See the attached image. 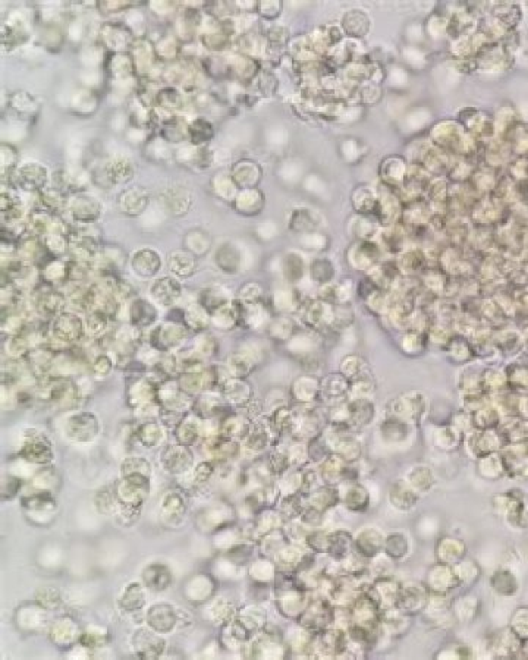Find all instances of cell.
Listing matches in <instances>:
<instances>
[{"mask_svg": "<svg viewBox=\"0 0 528 660\" xmlns=\"http://www.w3.org/2000/svg\"><path fill=\"white\" fill-rule=\"evenodd\" d=\"M100 430L102 427L97 415L85 411L71 414L64 423L65 437L75 443L94 442L100 435Z\"/></svg>", "mask_w": 528, "mask_h": 660, "instance_id": "cell-1", "label": "cell"}, {"mask_svg": "<svg viewBox=\"0 0 528 660\" xmlns=\"http://www.w3.org/2000/svg\"><path fill=\"white\" fill-rule=\"evenodd\" d=\"M19 458L33 465L46 467L55 460L53 445L50 439L40 431H30L24 436L19 449Z\"/></svg>", "mask_w": 528, "mask_h": 660, "instance_id": "cell-2", "label": "cell"}, {"mask_svg": "<svg viewBox=\"0 0 528 660\" xmlns=\"http://www.w3.org/2000/svg\"><path fill=\"white\" fill-rule=\"evenodd\" d=\"M188 329L185 324L176 322H166L156 326L150 333L148 344L161 354H169L178 349L188 338Z\"/></svg>", "mask_w": 528, "mask_h": 660, "instance_id": "cell-3", "label": "cell"}, {"mask_svg": "<svg viewBox=\"0 0 528 660\" xmlns=\"http://www.w3.org/2000/svg\"><path fill=\"white\" fill-rule=\"evenodd\" d=\"M160 464L168 474L182 477L191 471L194 465V455L190 448L176 442L173 445L163 448L160 453Z\"/></svg>", "mask_w": 528, "mask_h": 660, "instance_id": "cell-4", "label": "cell"}, {"mask_svg": "<svg viewBox=\"0 0 528 660\" xmlns=\"http://www.w3.org/2000/svg\"><path fill=\"white\" fill-rule=\"evenodd\" d=\"M231 405L225 401L222 393L216 390L203 392L195 397L193 401L191 412H194L201 420H222L225 415L231 412Z\"/></svg>", "mask_w": 528, "mask_h": 660, "instance_id": "cell-5", "label": "cell"}, {"mask_svg": "<svg viewBox=\"0 0 528 660\" xmlns=\"http://www.w3.org/2000/svg\"><path fill=\"white\" fill-rule=\"evenodd\" d=\"M427 408H429V402L423 392H411L407 393L402 398L396 399L392 403L394 415L404 418V420L417 424L421 418L425 415Z\"/></svg>", "mask_w": 528, "mask_h": 660, "instance_id": "cell-6", "label": "cell"}, {"mask_svg": "<svg viewBox=\"0 0 528 660\" xmlns=\"http://www.w3.org/2000/svg\"><path fill=\"white\" fill-rule=\"evenodd\" d=\"M53 339L62 342L64 345H71V344H77L85 333V326L81 319H78L77 315L64 313L56 317L55 324H53Z\"/></svg>", "mask_w": 528, "mask_h": 660, "instance_id": "cell-7", "label": "cell"}, {"mask_svg": "<svg viewBox=\"0 0 528 660\" xmlns=\"http://www.w3.org/2000/svg\"><path fill=\"white\" fill-rule=\"evenodd\" d=\"M157 388L159 385L152 377H138L132 380L127 390V399L130 407L134 411L144 405L157 402Z\"/></svg>", "mask_w": 528, "mask_h": 660, "instance_id": "cell-8", "label": "cell"}, {"mask_svg": "<svg viewBox=\"0 0 528 660\" xmlns=\"http://www.w3.org/2000/svg\"><path fill=\"white\" fill-rule=\"evenodd\" d=\"M411 424L412 423L404 420V418H399L396 415L387 418V420H385L379 427L380 439L386 443V445L399 446L402 445V443L408 442L411 436Z\"/></svg>", "mask_w": 528, "mask_h": 660, "instance_id": "cell-9", "label": "cell"}, {"mask_svg": "<svg viewBox=\"0 0 528 660\" xmlns=\"http://www.w3.org/2000/svg\"><path fill=\"white\" fill-rule=\"evenodd\" d=\"M273 436H278L274 433V430L272 428L269 418L267 420H258L253 423V427H251L248 436L243 440L244 446L248 451L253 452H261L264 449H267L272 445Z\"/></svg>", "mask_w": 528, "mask_h": 660, "instance_id": "cell-10", "label": "cell"}, {"mask_svg": "<svg viewBox=\"0 0 528 660\" xmlns=\"http://www.w3.org/2000/svg\"><path fill=\"white\" fill-rule=\"evenodd\" d=\"M251 427H253V420L241 412L231 411L220 420V435L240 442L248 436Z\"/></svg>", "mask_w": 528, "mask_h": 660, "instance_id": "cell-11", "label": "cell"}, {"mask_svg": "<svg viewBox=\"0 0 528 660\" xmlns=\"http://www.w3.org/2000/svg\"><path fill=\"white\" fill-rule=\"evenodd\" d=\"M349 392V379L342 376L341 373L331 374L324 377L320 382V398L324 402L339 403L344 402L348 398Z\"/></svg>", "mask_w": 528, "mask_h": 660, "instance_id": "cell-12", "label": "cell"}, {"mask_svg": "<svg viewBox=\"0 0 528 660\" xmlns=\"http://www.w3.org/2000/svg\"><path fill=\"white\" fill-rule=\"evenodd\" d=\"M175 439L181 445H185L188 448H191L200 442V439H203L201 436V418L197 417L194 412L186 414L182 422L173 428Z\"/></svg>", "mask_w": 528, "mask_h": 660, "instance_id": "cell-13", "label": "cell"}, {"mask_svg": "<svg viewBox=\"0 0 528 660\" xmlns=\"http://www.w3.org/2000/svg\"><path fill=\"white\" fill-rule=\"evenodd\" d=\"M219 392L226 402L229 405H235V408L253 399V389H251V385L245 379L231 377Z\"/></svg>", "mask_w": 528, "mask_h": 660, "instance_id": "cell-14", "label": "cell"}, {"mask_svg": "<svg viewBox=\"0 0 528 660\" xmlns=\"http://www.w3.org/2000/svg\"><path fill=\"white\" fill-rule=\"evenodd\" d=\"M134 439L146 449L157 448L165 442V427L157 422L148 420L134 430Z\"/></svg>", "mask_w": 528, "mask_h": 660, "instance_id": "cell-15", "label": "cell"}, {"mask_svg": "<svg viewBox=\"0 0 528 660\" xmlns=\"http://www.w3.org/2000/svg\"><path fill=\"white\" fill-rule=\"evenodd\" d=\"M147 620L148 625L157 632H169L178 624V614L172 606L157 605L150 609Z\"/></svg>", "mask_w": 528, "mask_h": 660, "instance_id": "cell-16", "label": "cell"}, {"mask_svg": "<svg viewBox=\"0 0 528 660\" xmlns=\"http://www.w3.org/2000/svg\"><path fill=\"white\" fill-rule=\"evenodd\" d=\"M339 498L344 501L346 507L354 511L360 510H366V505L370 499L369 490L364 487L362 485H358L357 481H345V483L341 485L339 487Z\"/></svg>", "mask_w": 528, "mask_h": 660, "instance_id": "cell-17", "label": "cell"}, {"mask_svg": "<svg viewBox=\"0 0 528 660\" xmlns=\"http://www.w3.org/2000/svg\"><path fill=\"white\" fill-rule=\"evenodd\" d=\"M291 395L301 405L316 402L320 398V382L313 376L299 377L292 383Z\"/></svg>", "mask_w": 528, "mask_h": 660, "instance_id": "cell-18", "label": "cell"}, {"mask_svg": "<svg viewBox=\"0 0 528 660\" xmlns=\"http://www.w3.org/2000/svg\"><path fill=\"white\" fill-rule=\"evenodd\" d=\"M181 295L179 284L172 277H161L152 286V297L163 307H169Z\"/></svg>", "mask_w": 528, "mask_h": 660, "instance_id": "cell-19", "label": "cell"}, {"mask_svg": "<svg viewBox=\"0 0 528 660\" xmlns=\"http://www.w3.org/2000/svg\"><path fill=\"white\" fill-rule=\"evenodd\" d=\"M22 507L31 514H49L56 511L58 502L53 498L52 492H33L27 496H24Z\"/></svg>", "mask_w": 528, "mask_h": 660, "instance_id": "cell-20", "label": "cell"}, {"mask_svg": "<svg viewBox=\"0 0 528 660\" xmlns=\"http://www.w3.org/2000/svg\"><path fill=\"white\" fill-rule=\"evenodd\" d=\"M135 649L141 657H157L161 654L163 647L166 643L163 641L155 632H150L146 629H140L137 632V637L134 639Z\"/></svg>", "mask_w": 528, "mask_h": 660, "instance_id": "cell-21", "label": "cell"}, {"mask_svg": "<svg viewBox=\"0 0 528 660\" xmlns=\"http://www.w3.org/2000/svg\"><path fill=\"white\" fill-rule=\"evenodd\" d=\"M256 360L245 351H240L231 354L226 361V369L231 373L232 377L247 379L253 370L256 369Z\"/></svg>", "mask_w": 528, "mask_h": 660, "instance_id": "cell-22", "label": "cell"}, {"mask_svg": "<svg viewBox=\"0 0 528 660\" xmlns=\"http://www.w3.org/2000/svg\"><path fill=\"white\" fill-rule=\"evenodd\" d=\"M161 516L168 521L181 519L185 514V498L179 492H168L161 499Z\"/></svg>", "mask_w": 528, "mask_h": 660, "instance_id": "cell-23", "label": "cell"}, {"mask_svg": "<svg viewBox=\"0 0 528 660\" xmlns=\"http://www.w3.org/2000/svg\"><path fill=\"white\" fill-rule=\"evenodd\" d=\"M132 268L141 276H153L160 269V257L152 250L137 251L132 257Z\"/></svg>", "mask_w": 528, "mask_h": 660, "instance_id": "cell-24", "label": "cell"}, {"mask_svg": "<svg viewBox=\"0 0 528 660\" xmlns=\"http://www.w3.org/2000/svg\"><path fill=\"white\" fill-rule=\"evenodd\" d=\"M391 499L395 505H398V510H412L414 505L419 501V492L414 490L407 481H398L391 490Z\"/></svg>", "mask_w": 528, "mask_h": 660, "instance_id": "cell-25", "label": "cell"}, {"mask_svg": "<svg viewBox=\"0 0 528 660\" xmlns=\"http://www.w3.org/2000/svg\"><path fill=\"white\" fill-rule=\"evenodd\" d=\"M407 483L416 492H429L434 486V476L427 465H416L410 469Z\"/></svg>", "mask_w": 528, "mask_h": 660, "instance_id": "cell-26", "label": "cell"}, {"mask_svg": "<svg viewBox=\"0 0 528 660\" xmlns=\"http://www.w3.org/2000/svg\"><path fill=\"white\" fill-rule=\"evenodd\" d=\"M131 322L135 327H147L152 326L157 320L156 309L148 304L147 301L138 299L131 306Z\"/></svg>", "mask_w": 528, "mask_h": 660, "instance_id": "cell-27", "label": "cell"}, {"mask_svg": "<svg viewBox=\"0 0 528 660\" xmlns=\"http://www.w3.org/2000/svg\"><path fill=\"white\" fill-rule=\"evenodd\" d=\"M143 577H144V581H146L147 586L152 590H156V591L166 590L169 587L170 581H172V577H170V573L168 571V568L160 565V564L148 566L144 571Z\"/></svg>", "mask_w": 528, "mask_h": 660, "instance_id": "cell-28", "label": "cell"}, {"mask_svg": "<svg viewBox=\"0 0 528 660\" xmlns=\"http://www.w3.org/2000/svg\"><path fill=\"white\" fill-rule=\"evenodd\" d=\"M73 216L81 222H93L97 219V216L100 213V206L96 198L93 197H87V196H80L75 198V202L72 206Z\"/></svg>", "mask_w": 528, "mask_h": 660, "instance_id": "cell-29", "label": "cell"}, {"mask_svg": "<svg viewBox=\"0 0 528 660\" xmlns=\"http://www.w3.org/2000/svg\"><path fill=\"white\" fill-rule=\"evenodd\" d=\"M58 483H59V476L56 473V469L50 465H46L40 468L39 471L34 473L30 487L34 492H53Z\"/></svg>", "mask_w": 528, "mask_h": 660, "instance_id": "cell-30", "label": "cell"}, {"mask_svg": "<svg viewBox=\"0 0 528 660\" xmlns=\"http://www.w3.org/2000/svg\"><path fill=\"white\" fill-rule=\"evenodd\" d=\"M459 440H461V431L454 424L437 427L433 435L434 445L439 449H443V451L455 449L459 445Z\"/></svg>", "mask_w": 528, "mask_h": 660, "instance_id": "cell-31", "label": "cell"}, {"mask_svg": "<svg viewBox=\"0 0 528 660\" xmlns=\"http://www.w3.org/2000/svg\"><path fill=\"white\" fill-rule=\"evenodd\" d=\"M288 349L299 358H313L317 349V340L310 335H294L288 340Z\"/></svg>", "mask_w": 528, "mask_h": 660, "instance_id": "cell-32", "label": "cell"}, {"mask_svg": "<svg viewBox=\"0 0 528 660\" xmlns=\"http://www.w3.org/2000/svg\"><path fill=\"white\" fill-rule=\"evenodd\" d=\"M121 476H147L152 477V464L143 456H127L121 465Z\"/></svg>", "mask_w": 528, "mask_h": 660, "instance_id": "cell-33", "label": "cell"}, {"mask_svg": "<svg viewBox=\"0 0 528 660\" xmlns=\"http://www.w3.org/2000/svg\"><path fill=\"white\" fill-rule=\"evenodd\" d=\"M146 596L140 584H131L122 594V606L130 612H135L144 605Z\"/></svg>", "mask_w": 528, "mask_h": 660, "instance_id": "cell-34", "label": "cell"}, {"mask_svg": "<svg viewBox=\"0 0 528 660\" xmlns=\"http://www.w3.org/2000/svg\"><path fill=\"white\" fill-rule=\"evenodd\" d=\"M5 351L9 355V358L14 360H24L31 351L30 340L21 335L10 336L5 344Z\"/></svg>", "mask_w": 528, "mask_h": 660, "instance_id": "cell-35", "label": "cell"}, {"mask_svg": "<svg viewBox=\"0 0 528 660\" xmlns=\"http://www.w3.org/2000/svg\"><path fill=\"white\" fill-rule=\"evenodd\" d=\"M169 264L173 273L182 275V276L191 275L195 269L194 257L191 256V254H186V252H175L170 257Z\"/></svg>", "mask_w": 528, "mask_h": 660, "instance_id": "cell-36", "label": "cell"}, {"mask_svg": "<svg viewBox=\"0 0 528 660\" xmlns=\"http://www.w3.org/2000/svg\"><path fill=\"white\" fill-rule=\"evenodd\" d=\"M215 474H216V464L215 462L210 461V460L200 462L198 465H195L194 471L191 474L193 486L200 487V486L207 485Z\"/></svg>", "mask_w": 528, "mask_h": 660, "instance_id": "cell-37", "label": "cell"}, {"mask_svg": "<svg viewBox=\"0 0 528 660\" xmlns=\"http://www.w3.org/2000/svg\"><path fill=\"white\" fill-rule=\"evenodd\" d=\"M364 372V361L358 355H346L342 360L341 367H339V373L345 376L346 379H355Z\"/></svg>", "mask_w": 528, "mask_h": 660, "instance_id": "cell-38", "label": "cell"}, {"mask_svg": "<svg viewBox=\"0 0 528 660\" xmlns=\"http://www.w3.org/2000/svg\"><path fill=\"white\" fill-rule=\"evenodd\" d=\"M185 326L194 332H204L207 327V314L203 309H191L184 314Z\"/></svg>", "mask_w": 528, "mask_h": 660, "instance_id": "cell-39", "label": "cell"}, {"mask_svg": "<svg viewBox=\"0 0 528 660\" xmlns=\"http://www.w3.org/2000/svg\"><path fill=\"white\" fill-rule=\"evenodd\" d=\"M194 351L200 355L201 358L213 357V355H216V352H218L216 339L210 336V335H206V333L200 335L194 342Z\"/></svg>", "mask_w": 528, "mask_h": 660, "instance_id": "cell-40", "label": "cell"}, {"mask_svg": "<svg viewBox=\"0 0 528 660\" xmlns=\"http://www.w3.org/2000/svg\"><path fill=\"white\" fill-rule=\"evenodd\" d=\"M106 326H107V315L100 311H94L90 317H88L85 330L90 336L98 338V336H103Z\"/></svg>", "mask_w": 528, "mask_h": 660, "instance_id": "cell-41", "label": "cell"}, {"mask_svg": "<svg viewBox=\"0 0 528 660\" xmlns=\"http://www.w3.org/2000/svg\"><path fill=\"white\" fill-rule=\"evenodd\" d=\"M113 365H115V363H113L110 355L106 354V352H102V354H98L97 357L93 360L91 373H93V376H96L98 379H103V377L110 374Z\"/></svg>", "mask_w": 528, "mask_h": 660, "instance_id": "cell-42", "label": "cell"}, {"mask_svg": "<svg viewBox=\"0 0 528 660\" xmlns=\"http://www.w3.org/2000/svg\"><path fill=\"white\" fill-rule=\"evenodd\" d=\"M213 320H215L216 327L229 330L236 323V313L232 309L223 306L222 309L213 311Z\"/></svg>", "mask_w": 528, "mask_h": 660, "instance_id": "cell-43", "label": "cell"}, {"mask_svg": "<svg viewBox=\"0 0 528 660\" xmlns=\"http://www.w3.org/2000/svg\"><path fill=\"white\" fill-rule=\"evenodd\" d=\"M19 181H21V185L25 189H28V191H37V189L42 188L43 184H44V172L43 171H33V172L25 171V172L21 173Z\"/></svg>", "mask_w": 528, "mask_h": 660, "instance_id": "cell-44", "label": "cell"}, {"mask_svg": "<svg viewBox=\"0 0 528 660\" xmlns=\"http://www.w3.org/2000/svg\"><path fill=\"white\" fill-rule=\"evenodd\" d=\"M24 486V478L18 477L15 474H5L3 476V483H2V496L3 499L14 498L15 494L22 489Z\"/></svg>", "mask_w": 528, "mask_h": 660, "instance_id": "cell-45", "label": "cell"}, {"mask_svg": "<svg viewBox=\"0 0 528 660\" xmlns=\"http://www.w3.org/2000/svg\"><path fill=\"white\" fill-rule=\"evenodd\" d=\"M96 503L100 512L110 514L118 510V499L115 493L110 492H100L96 498Z\"/></svg>", "mask_w": 528, "mask_h": 660, "instance_id": "cell-46", "label": "cell"}, {"mask_svg": "<svg viewBox=\"0 0 528 660\" xmlns=\"http://www.w3.org/2000/svg\"><path fill=\"white\" fill-rule=\"evenodd\" d=\"M147 205V198L141 193H131L125 196L122 200V206L123 209L130 211V213H138L141 211Z\"/></svg>", "mask_w": 528, "mask_h": 660, "instance_id": "cell-47", "label": "cell"}, {"mask_svg": "<svg viewBox=\"0 0 528 660\" xmlns=\"http://www.w3.org/2000/svg\"><path fill=\"white\" fill-rule=\"evenodd\" d=\"M59 634H62L60 639L58 640V644L60 643H72V639H73V634H75V629H73V622L65 619V620H60L59 622V625H55L53 629H52V637L55 636H59Z\"/></svg>", "mask_w": 528, "mask_h": 660, "instance_id": "cell-48", "label": "cell"}]
</instances>
